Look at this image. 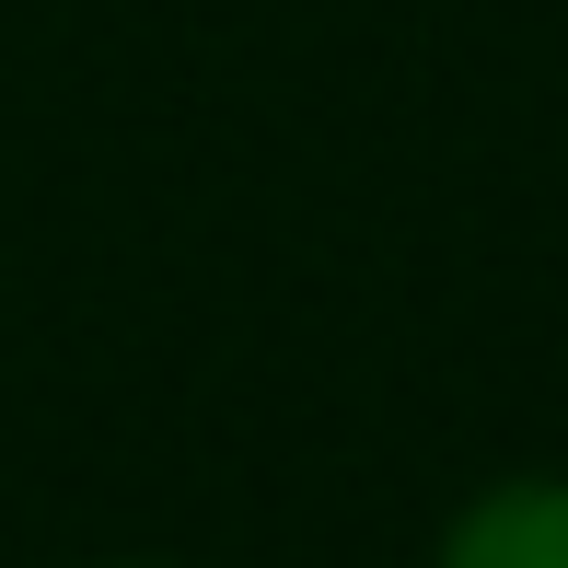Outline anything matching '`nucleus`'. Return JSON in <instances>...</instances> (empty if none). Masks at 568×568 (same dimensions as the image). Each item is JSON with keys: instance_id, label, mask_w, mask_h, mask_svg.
Here are the masks:
<instances>
[{"instance_id": "nucleus-1", "label": "nucleus", "mask_w": 568, "mask_h": 568, "mask_svg": "<svg viewBox=\"0 0 568 568\" xmlns=\"http://www.w3.org/2000/svg\"><path fill=\"white\" fill-rule=\"evenodd\" d=\"M429 568H568V476H499L442 523Z\"/></svg>"}, {"instance_id": "nucleus-2", "label": "nucleus", "mask_w": 568, "mask_h": 568, "mask_svg": "<svg viewBox=\"0 0 568 568\" xmlns=\"http://www.w3.org/2000/svg\"><path fill=\"white\" fill-rule=\"evenodd\" d=\"M105 568H151V557H105Z\"/></svg>"}]
</instances>
